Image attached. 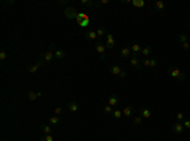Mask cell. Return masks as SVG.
I'll return each mask as SVG.
<instances>
[{
    "instance_id": "cell-1",
    "label": "cell",
    "mask_w": 190,
    "mask_h": 141,
    "mask_svg": "<svg viewBox=\"0 0 190 141\" xmlns=\"http://www.w3.org/2000/svg\"><path fill=\"white\" fill-rule=\"evenodd\" d=\"M167 74L171 77V78H174L176 81H185V78H186V76H185L183 72H181L179 68L175 67V66H170L167 69Z\"/></svg>"
},
{
    "instance_id": "cell-2",
    "label": "cell",
    "mask_w": 190,
    "mask_h": 141,
    "mask_svg": "<svg viewBox=\"0 0 190 141\" xmlns=\"http://www.w3.org/2000/svg\"><path fill=\"white\" fill-rule=\"evenodd\" d=\"M54 50H56V49H54V44L52 43V44L49 45L48 50H46V52L42 54V58H41V59H42V61H43L44 63H49V62L54 58V54H53Z\"/></svg>"
},
{
    "instance_id": "cell-3",
    "label": "cell",
    "mask_w": 190,
    "mask_h": 141,
    "mask_svg": "<svg viewBox=\"0 0 190 141\" xmlns=\"http://www.w3.org/2000/svg\"><path fill=\"white\" fill-rule=\"evenodd\" d=\"M95 49H96V52L99 53V57L101 61H105L107 59V54H105V45L104 43L101 40H96L95 42Z\"/></svg>"
},
{
    "instance_id": "cell-4",
    "label": "cell",
    "mask_w": 190,
    "mask_h": 141,
    "mask_svg": "<svg viewBox=\"0 0 190 141\" xmlns=\"http://www.w3.org/2000/svg\"><path fill=\"white\" fill-rule=\"evenodd\" d=\"M63 13H65V16L69 20H72L77 16V10H76L74 6H67L66 9L63 10Z\"/></svg>"
},
{
    "instance_id": "cell-5",
    "label": "cell",
    "mask_w": 190,
    "mask_h": 141,
    "mask_svg": "<svg viewBox=\"0 0 190 141\" xmlns=\"http://www.w3.org/2000/svg\"><path fill=\"white\" fill-rule=\"evenodd\" d=\"M129 64L136 71H141V64L142 63H141V59L138 58V55H133V57L129 59Z\"/></svg>"
},
{
    "instance_id": "cell-6",
    "label": "cell",
    "mask_w": 190,
    "mask_h": 141,
    "mask_svg": "<svg viewBox=\"0 0 190 141\" xmlns=\"http://www.w3.org/2000/svg\"><path fill=\"white\" fill-rule=\"evenodd\" d=\"M184 131H185V127L183 126V123L181 122H175L174 125H172V132H174V134L181 135Z\"/></svg>"
},
{
    "instance_id": "cell-7",
    "label": "cell",
    "mask_w": 190,
    "mask_h": 141,
    "mask_svg": "<svg viewBox=\"0 0 190 141\" xmlns=\"http://www.w3.org/2000/svg\"><path fill=\"white\" fill-rule=\"evenodd\" d=\"M114 45H115V42H114L113 34H112V33H107V43H105V48L113 49Z\"/></svg>"
},
{
    "instance_id": "cell-8",
    "label": "cell",
    "mask_w": 190,
    "mask_h": 141,
    "mask_svg": "<svg viewBox=\"0 0 190 141\" xmlns=\"http://www.w3.org/2000/svg\"><path fill=\"white\" fill-rule=\"evenodd\" d=\"M120 102V97L119 95H117V93H112L110 97H109V105L112 106V107H115V106Z\"/></svg>"
},
{
    "instance_id": "cell-9",
    "label": "cell",
    "mask_w": 190,
    "mask_h": 141,
    "mask_svg": "<svg viewBox=\"0 0 190 141\" xmlns=\"http://www.w3.org/2000/svg\"><path fill=\"white\" fill-rule=\"evenodd\" d=\"M41 130L43 131L44 135H52L54 127L52 125H49V123H42V125H41Z\"/></svg>"
},
{
    "instance_id": "cell-10",
    "label": "cell",
    "mask_w": 190,
    "mask_h": 141,
    "mask_svg": "<svg viewBox=\"0 0 190 141\" xmlns=\"http://www.w3.org/2000/svg\"><path fill=\"white\" fill-rule=\"evenodd\" d=\"M53 54H54V58H56L57 61H63V59L66 58V50L65 49H56Z\"/></svg>"
},
{
    "instance_id": "cell-11",
    "label": "cell",
    "mask_w": 190,
    "mask_h": 141,
    "mask_svg": "<svg viewBox=\"0 0 190 141\" xmlns=\"http://www.w3.org/2000/svg\"><path fill=\"white\" fill-rule=\"evenodd\" d=\"M122 71L123 69H122L119 66H117V64H113V66L109 67V73L113 74V76H120Z\"/></svg>"
},
{
    "instance_id": "cell-12",
    "label": "cell",
    "mask_w": 190,
    "mask_h": 141,
    "mask_svg": "<svg viewBox=\"0 0 190 141\" xmlns=\"http://www.w3.org/2000/svg\"><path fill=\"white\" fill-rule=\"evenodd\" d=\"M130 54H132V52H130V47H124V48H122L120 52H119V55L124 59H128Z\"/></svg>"
},
{
    "instance_id": "cell-13",
    "label": "cell",
    "mask_w": 190,
    "mask_h": 141,
    "mask_svg": "<svg viewBox=\"0 0 190 141\" xmlns=\"http://www.w3.org/2000/svg\"><path fill=\"white\" fill-rule=\"evenodd\" d=\"M130 52H132L133 55H138L139 53H142V47L138 43H134V44L130 45Z\"/></svg>"
},
{
    "instance_id": "cell-14",
    "label": "cell",
    "mask_w": 190,
    "mask_h": 141,
    "mask_svg": "<svg viewBox=\"0 0 190 141\" xmlns=\"http://www.w3.org/2000/svg\"><path fill=\"white\" fill-rule=\"evenodd\" d=\"M139 115H141V117L142 118H150L151 117V110L150 108H147V107H142L141 110H139Z\"/></svg>"
},
{
    "instance_id": "cell-15",
    "label": "cell",
    "mask_w": 190,
    "mask_h": 141,
    "mask_svg": "<svg viewBox=\"0 0 190 141\" xmlns=\"http://www.w3.org/2000/svg\"><path fill=\"white\" fill-rule=\"evenodd\" d=\"M67 110L70 111V112H76V111L79 110V103L76 101H70L69 105H67Z\"/></svg>"
},
{
    "instance_id": "cell-16",
    "label": "cell",
    "mask_w": 190,
    "mask_h": 141,
    "mask_svg": "<svg viewBox=\"0 0 190 141\" xmlns=\"http://www.w3.org/2000/svg\"><path fill=\"white\" fill-rule=\"evenodd\" d=\"M85 38L89 40H95L98 39V35H96V32L95 30H86L85 32Z\"/></svg>"
},
{
    "instance_id": "cell-17",
    "label": "cell",
    "mask_w": 190,
    "mask_h": 141,
    "mask_svg": "<svg viewBox=\"0 0 190 141\" xmlns=\"http://www.w3.org/2000/svg\"><path fill=\"white\" fill-rule=\"evenodd\" d=\"M133 112H134V107H133V106H127V107L123 110V116L125 118H129L133 115Z\"/></svg>"
},
{
    "instance_id": "cell-18",
    "label": "cell",
    "mask_w": 190,
    "mask_h": 141,
    "mask_svg": "<svg viewBox=\"0 0 190 141\" xmlns=\"http://www.w3.org/2000/svg\"><path fill=\"white\" fill-rule=\"evenodd\" d=\"M48 123L49 125H52L53 127H56V126H58L61 123V120L58 118V116H52V117L48 118Z\"/></svg>"
},
{
    "instance_id": "cell-19",
    "label": "cell",
    "mask_w": 190,
    "mask_h": 141,
    "mask_svg": "<svg viewBox=\"0 0 190 141\" xmlns=\"http://www.w3.org/2000/svg\"><path fill=\"white\" fill-rule=\"evenodd\" d=\"M188 40H189V38H188V34H185V33H180L179 35H177V42H179L180 44H184V43H186Z\"/></svg>"
},
{
    "instance_id": "cell-20",
    "label": "cell",
    "mask_w": 190,
    "mask_h": 141,
    "mask_svg": "<svg viewBox=\"0 0 190 141\" xmlns=\"http://www.w3.org/2000/svg\"><path fill=\"white\" fill-rule=\"evenodd\" d=\"M122 116H123V111H120V110H118V108L113 110L112 117H113L114 120H120V118H122Z\"/></svg>"
},
{
    "instance_id": "cell-21",
    "label": "cell",
    "mask_w": 190,
    "mask_h": 141,
    "mask_svg": "<svg viewBox=\"0 0 190 141\" xmlns=\"http://www.w3.org/2000/svg\"><path fill=\"white\" fill-rule=\"evenodd\" d=\"M155 10H156V11H163V10H165V3L161 1V0L156 1V3H155Z\"/></svg>"
},
{
    "instance_id": "cell-22",
    "label": "cell",
    "mask_w": 190,
    "mask_h": 141,
    "mask_svg": "<svg viewBox=\"0 0 190 141\" xmlns=\"http://www.w3.org/2000/svg\"><path fill=\"white\" fill-rule=\"evenodd\" d=\"M96 35H98V38H99V40L101 39V38H103L105 34H107V29H105L104 27H99L98 29H96Z\"/></svg>"
},
{
    "instance_id": "cell-23",
    "label": "cell",
    "mask_w": 190,
    "mask_h": 141,
    "mask_svg": "<svg viewBox=\"0 0 190 141\" xmlns=\"http://www.w3.org/2000/svg\"><path fill=\"white\" fill-rule=\"evenodd\" d=\"M43 61H42V59H41V61L39 62H38L37 63V64H34V66H32L31 68H29V73H36V72H37V69H38V68H39L42 64H43Z\"/></svg>"
},
{
    "instance_id": "cell-24",
    "label": "cell",
    "mask_w": 190,
    "mask_h": 141,
    "mask_svg": "<svg viewBox=\"0 0 190 141\" xmlns=\"http://www.w3.org/2000/svg\"><path fill=\"white\" fill-rule=\"evenodd\" d=\"M141 54L145 55V57H148V55H151L152 54V47L147 45V47H145V48H142V53Z\"/></svg>"
},
{
    "instance_id": "cell-25",
    "label": "cell",
    "mask_w": 190,
    "mask_h": 141,
    "mask_svg": "<svg viewBox=\"0 0 190 141\" xmlns=\"http://www.w3.org/2000/svg\"><path fill=\"white\" fill-rule=\"evenodd\" d=\"M132 4H133V6H136V8H143L146 5L145 0H133Z\"/></svg>"
},
{
    "instance_id": "cell-26",
    "label": "cell",
    "mask_w": 190,
    "mask_h": 141,
    "mask_svg": "<svg viewBox=\"0 0 190 141\" xmlns=\"http://www.w3.org/2000/svg\"><path fill=\"white\" fill-rule=\"evenodd\" d=\"M37 98H38V95H37L36 91H29L28 92V100L29 101H36Z\"/></svg>"
},
{
    "instance_id": "cell-27",
    "label": "cell",
    "mask_w": 190,
    "mask_h": 141,
    "mask_svg": "<svg viewBox=\"0 0 190 141\" xmlns=\"http://www.w3.org/2000/svg\"><path fill=\"white\" fill-rule=\"evenodd\" d=\"M81 5H84V6H94V4H95V1H92V0H81Z\"/></svg>"
},
{
    "instance_id": "cell-28",
    "label": "cell",
    "mask_w": 190,
    "mask_h": 141,
    "mask_svg": "<svg viewBox=\"0 0 190 141\" xmlns=\"http://www.w3.org/2000/svg\"><path fill=\"white\" fill-rule=\"evenodd\" d=\"M103 112H104V115H112L113 113V107H112L110 105H107L103 108Z\"/></svg>"
},
{
    "instance_id": "cell-29",
    "label": "cell",
    "mask_w": 190,
    "mask_h": 141,
    "mask_svg": "<svg viewBox=\"0 0 190 141\" xmlns=\"http://www.w3.org/2000/svg\"><path fill=\"white\" fill-rule=\"evenodd\" d=\"M181 123H183V126L185 127V129L190 130V118H184L183 121H181Z\"/></svg>"
},
{
    "instance_id": "cell-30",
    "label": "cell",
    "mask_w": 190,
    "mask_h": 141,
    "mask_svg": "<svg viewBox=\"0 0 190 141\" xmlns=\"http://www.w3.org/2000/svg\"><path fill=\"white\" fill-rule=\"evenodd\" d=\"M41 141H54V139L52 135H44L43 137L41 139Z\"/></svg>"
},
{
    "instance_id": "cell-31",
    "label": "cell",
    "mask_w": 190,
    "mask_h": 141,
    "mask_svg": "<svg viewBox=\"0 0 190 141\" xmlns=\"http://www.w3.org/2000/svg\"><path fill=\"white\" fill-rule=\"evenodd\" d=\"M142 122L143 121H142V117L141 116H137V117L133 118V123H134V125H141Z\"/></svg>"
},
{
    "instance_id": "cell-32",
    "label": "cell",
    "mask_w": 190,
    "mask_h": 141,
    "mask_svg": "<svg viewBox=\"0 0 190 141\" xmlns=\"http://www.w3.org/2000/svg\"><path fill=\"white\" fill-rule=\"evenodd\" d=\"M150 62H151V59L150 58H145V59H142L141 63L143 66H146V67H150Z\"/></svg>"
},
{
    "instance_id": "cell-33",
    "label": "cell",
    "mask_w": 190,
    "mask_h": 141,
    "mask_svg": "<svg viewBox=\"0 0 190 141\" xmlns=\"http://www.w3.org/2000/svg\"><path fill=\"white\" fill-rule=\"evenodd\" d=\"M184 118H185V117H184V113H183V112H179V113L176 115V120H177L179 122H181Z\"/></svg>"
},
{
    "instance_id": "cell-34",
    "label": "cell",
    "mask_w": 190,
    "mask_h": 141,
    "mask_svg": "<svg viewBox=\"0 0 190 141\" xmlns=\"http://www.w3.org/2000/svg\"><path fill=\"white\" fill-rule=\"evenodd\" d=\"M156 66H157V59H153V58H151V62H150V67L155 68Z\"/></svg>"
},
{
    "instance_id": "cell-35",
    "label": "cell",
    "mask_w": 190,
    "mask_h": 141,
    "mask_svg": "<svg viewBox=\"0 0 190 141\" xmlns=\"http://www.w3.org/2000/svg\"><path fill=\"white\" fill-rule=\"evenodd\" d=\"M6 53H5V50H1V52H0V59H1V61H5L6 59Z\"/></svg>"
},
{
    "instance_id": "cell-36",
    "label": "cell",
    "mask_w": 190,
    "mask_h": 141,
    "mask_svg": "<svg viewBox=\"0 0 190 141\" xmlns=\"http://www.w3.org/2000/svg\"><path fill=\"white\" fill-rule=\"evenodd\" d=\"M63 112V111H62V108L61 107H56V108H54V113H56V116H58V115H61Z\"/></svg>"
},
{
    "instance_id": "cell-37",
    "label": "cell",
    "mask_w": 190,
    "mask_h": 141,
    "mask_svg": "<svg viewBox=\"0 0 190 141\" xmlns=\"http://www.w3.org/2000/svg\"><path fill=\"white\" fill-rule=\"evenodd\" d=\"M181 45H183V49H184V50L190 49V44L188 43V42H186V43H184V44H181Z\"/></svg>"
},
{
    "instance_id": "cell-38",
    "label": "cell",
    "mask_w": 190,
    "mask_h": 141,
    "mask_svg": "<svg viewBox=\"0 0 190 141\" xmlns=\"http://www.w3.org/2000/svg\"><path fill=\"white\" fill-rule=\"evenodd\" d=\"M101 5H103V4H109V3H110V1H109V0H101Z\"/></svg>"
},
{
    "instance_id": "cell-39",
    "label": "cell",
    "mask_w": 190,
    "mask_h": 141,
    "mask_svg": "<svg viewBox=\"0 0 190 141\" xmlns=\"http://www.w3.org/2000/svg\"><path fill=\"white\" fill-rule=\"evenodd\" d=\"M15 1L14 0H10V1H5V4H8V5H11V4H14Z\"/></svg>"
},
{
    "instance_id": "cell-40",
    "label": "cell",
    "mask_w": 190,
    "mask_h": 141,
    "mask_svg": "<svg viewBox=\"0 0 190 141\" xmlns=\"http://www.w3.org/2000/svg\"><path fill=\"white\" fill-rule=\"evenodd\" d=\"M122 3H123V4H132V1H130V0H123Z\"/></svg>"
},
{
    "instance_id": "cell-41",
    "label": "cell",
    "mask_w": 190,
    "mask_h": 141,
    "mask_svg": "<svg viewBox=\"0 0 190 141\" xmlns=\"http://www.w3.org/2000/svg\"><path fill=\"white\" fill-rule=\"evenodd\" d=\"M127 76V72L125 71H122V73H120V77H125Z\"/></svg>"
},
{
    "instance_id": "cell-42",
    "label": "cell",
    "mask_w": 190,
    "mask_h": 141,
    "mask_svg": "<svg viewBox=\"0 0 190 141\" xmlns=\"http://www.w3.org/2000/svg\"><path fill=\"white\" fill-rule=\"evenodd\" d=\"M189 28H190V22H189Z\"/></svg>"
}]
</instances>
